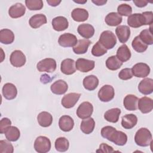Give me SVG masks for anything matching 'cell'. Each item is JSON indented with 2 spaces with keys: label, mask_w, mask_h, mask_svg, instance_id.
Wrapping results in <instances>:
<instances>
[{
  "label": "cell",
  "mask_w": 153,
  "mask_h": 153,
  "mask_svg": "<svg viewBox=\"0 0 153 153\" xmlns=\"http://www.w3.org/2000/svg\"><path fill=\"white\" fill-rule=\"evenodd\" d=\"M91 43V41L87 39H79L76 44L73 47V51L76 54H84L87 51Z\"/></svg>",
  "instance_id": "29"
},
{
  "label": "cell",
  "mask_w": 153,
  "mask_h": 153,
  "mask_svg": "<svg viewBox=\"0 0 153 153\" xmlns=\"http://www.w3.org/2000/svg\"><path fill=\"white\" fill-rule=\"evenodd\" d=\"M99 42L106 50H109L114 48L116 45L117 38L112 31L105 30L100 34Z\"/></svg>",
  "instance_id": "3"
},
{
  "label": "cell",
  "mask_w": 153,
  "mask_h": 153,
  "mask_svg": "<svg viewBox=\"0 0 153 153\" xmlns=\"http://www.w3.org/2000/svg\"><path fill=\"white\" fill-rule=\"evenodd\" d=\"M6 139L11 142L17 141L20 136V130L15 126L8 127L4 133Z\"/></svg>",
  "instance_id": "36"
},
{
  "label": "cell",
  "mask_w": 153,
  "mask_h": 153,
  "mask_svg": "<svg viewBox=\"0 0 153 153\" xmlns=\"http://www.w3.org/2000/svg\"><path fill=\"white\" fill-rule=\"evenodd\" d=\"M115 96L114 87L111 85H105L100 88L98 92V97L100 101L108 102L112 100Z\"/></svg>",
  "instance_id": "6"
},
{
  "label": "cell",
  "mask_w": 153,
  "mask_h": 153,
  "mask_svg": "<svg viewBox=\"0 0 153 153\" xmlns=\"http://www.w3.org/2000/svg\"><path fill=\"white\" fill-rule=\"evenodd\" d=\"M106 53L107 50L99 41L93 45L91 50V54L96 57L102 56Z\"/></svg>",
  "instance_id": "42"
},
{
  "label": "cell",
  "mask_w": 153,
  "mask_h": 153,
  "mask_svg": "<svg viewBox=\"0 0 153 153\" xmlns=\"http://www.w3.org/2000/svg\"><path fill=\"white\" fill-rule=\"evenodd\" d=\"M50 140L43 136H40L36 137L34 142V148L37 152L45 153L48 152L51 149Z\"/></svg>",
  "instance_id": "4"
},
{
  "label": "cell",
  "mask_w": 153,
  "mask_h": 153,
  "mask_svg": "<svg viewBox=\"0 0 153 153\" xmlns=\"http://www.w3.org/2000/svg\"><path fill=\"white\" fill-rule=\"evenodd\" d=\"M2 91L4 97L7 100L14 99L17 94V90L15 85L9 82L3 85Z\"/></svg>",
  "instance_id": "18"
},
{
  "label": "cell",
  "mask_w": 153,
  "mask_h": 153,
  "mask_svg": "<svg viewBox=\"0 0 153 153\" xmlns=\"http://www.w3.org/2000/svg\"><path fill=\"white\" fill-rule=\"evenodd\" d=\"M137 123V117L133 114H126L122 117L121 126L125 129L133 128Z\"/></svg>",
  "instance_id": "26"
},
{
  "label": "cell",
  "mask_w": 153,
  "mask_h": 153,
  "mask_svg": "<svg viewBox=\"0 0 153 153\" xmlns=\"http://www.w3.org/2000/svg\"><path fill=\"white\" fill-rule=\"evenodd\" d=\"M14 40V34L8 29H2L0 30V42L4 44H10Z\"/></svg>",
  "instance_id": "34"
},
{
  "label": "cell",
  "mask_w": 153,
  "mask_h": 153,
  "mask_svg": "<svg viewBox=\"0 0 153 153\" xmlns=\"http://www.w3.org/2000/svg\"><path fill=\"white\" fill-rule=\"evenodd\" d=\"M52 26L56 31H63L68 27L69 23L67 19L63 16H57L52 20Z\"/></svg>",
  "instance_id": "23"
},
{
  "label": "cell",
  "mask_w": 153,
  "mask_h": 153,
  "mask_svg": "<svg viewBox=\"0 0 153 153\" xmlns=\"http://www.w3.org/2000/svg\"><path fill=\"white\" fill-rule=\"evenodd\" d=\"M122 17L115 12L109 13L106 15L105 19V23L110 26H118L122 22Z\"/></svg>",
  "instance_id": "32"
},
{
  "label": "cell",
  "mask_w": 153,
  "mask_h": 153,
  "mask_svg": "<svg viewBox=\"0 0 153 153\" xmlns=\"http://www.w3.org/2000/svg\"><path fill=\"white\" fill-rule=\"evenodd\" d=\"M123 62H121L116 56H112L108 57L106 61V66L107 68L111 71H116L121 68Z\"/></svg>",
  "instance_id": "37"
},
{
  "label": "cell",
  "mask_w": 153,
  "mask_h": 153,
  "mask_svg": "<svg viewBox=\"0 0 153 153\" xmlns=\"http://www.w3.org/2000/svg\"><path fill=\"white\" fill-rule=\"evenodd\" d=\"M25 4L30 10H40L43 7L42 0H26L25 1Z\"/></svg>",
  "instance_id": "41"
},
{
  "label": "cell",
  "mask_w": 153,
  "mask_h": 153,
  "mask_svg": "<svg viewBox=\"0 0 153 153\" xmlns=\"http://www.w3.org/2000/svg\"><path fill=\"white\" fill-rule=\"evenodd\" d=\"M77 42L76 36L70 33H65L61 35L58 39L59 44L63 47H74Z\"/></svg>",
  "instance_id": "9"
},
{
  "label": "cell",
  "mask_w": 153,
  "mask_h": 153,
  "mask_svg": "<svg viewBox=\"0 0 153 153\" xmlns=\"http://www.w3.org/2000/svg\"><path fill=\"white\" fill-rule=\"evenodd\" d=\"M11 121L8 118H3L0 121V133L3 134L5 133L7 128L11 126Z\"/></svg>",
  "instance_id": "46"
},
{
  "label": "cell",
  "mask_w": 153,
  "mask_h": 153,
  "mask_svg": "<svg viewBox=\"0 0 153 153\" xmlns=\"http://www.w3.org/2000/svg\"><path fill=\"white\" fill-rule=\"evenodd\" d=\"M82 84L85 89L89 91H93L98 86L99 79L95 75H88L84 78Z\"/></svg>",
  "instance_id": "28"
},
{
  "label": "cell",
  "mask_w": 153,
  "mask_h": 153,
  "mask_svg": "<svg viewBox=\"0 0 153 153\" xmlns=\"http://www.w3.org/2000/svg\"><path fill=\"white\" fill-rule=\"evenodd\" d=\"M115 151L114 150L113 148L105 143H102L99 146V149L96 151V152H113Z\"/></svg>",
  "instance_id": "48"
},
{
  "label": "cell",
  "mask_w": 153,
  "mask_h": 153,
  "mask_svg": "<svg viewBox=\"0 0 153 153\" xmlns=\"http://www.w3.org/2000/svg\"><path fill=\"white\" fill-rule=\"evenodd\" d=\"M81 94L76 93H70L65 95L61 101L62 106L67 109L74 107L78 101Z\"/></svg>",
  "instance_id": "12"
},
{
  "label": "cell",
  "mask_w": 153,
  "mask_h": 153,
  "mask_svg": "<svg viewBox=\"0 0 153 153\" xmlns=\"http://www.w3.org/2000/svg\"><path fill=\"white\" fill-rule=\"evenodd\" d=\"M134 141L140 146H148L152 142V134L148 128L145 127L140 128L135 134Z\"/></svg>",
  "instance_id": "2"
},
{
  "label": "cell",
  "mask_w": 153,
  "mask_h": 153,
  "mask_svg": "<svg viewBox=\"0 0 153 153\" xmlns=\"http://www.w3.org/2000/svg\"><path fill=\"white\" fill-rule=\"evenodd\" d=\"M138 100V97L135 95H127L123 100L124 108L128 111H136L137 109Z\"/></svg>",
  "instance_id": "24"
},
{
  "label": "cell",
  "mask_w": 153,
  "mask_h": 153,
  "mask_svg": "<svg viewBox=\"0 0 153 153\" xmlns=\"http://www.w3.org/2000/svg\"><path fill=\"white\" fill-rule=\"evenodd\" d=\"M115 33L121 43H126L130 36V29L126 25H120L115 29Z\"/></svg>",
  "instance_id": "16"
},
{
  "label": "cell",
  "mask_w": 153,
  "mask_h": 153,
  "mask_svg": "<svg viewBox=\"0 0 153 153\" xmlns=\"http://www.w3.org/2000/svg\"><path fill=\"white\" fill-rule=\"evenodd\" d=\"M56 149L59 152L66 151L69 146L68 140L65 137H60L57 138L54 143Z\"/></svg>",
  "instance_id": "39"
},
{
  "label": "cell",
  "mask_w": 153,
  "mask_h": 153,
  "mask_svg": "<svg viewBox=\"0 0 153 153\" xmlns=\"http://www.w3.org/2000/svg\"><path fill=\"white\" fill-rule=\"evenodd\" d=\"M131 46L133 48L137 53H143L147 50L148 45L145 44L140 39L139 35L136 36L131 42Z\"/></svg>",
  "instance_id": "40"
},
{
  "label": "cell",
  "mask_w": 153,
  "mask_h": 153,
  "mask_svg": "<svg viewBox=\"0 0 153 153\" xmlns=\"http://www.w3.org/2000/svg\"><path fill=\"white\" fill-rule=\"evenodd\" d=\"M118 77L122 80H128L133 77L131 69L130 68H124L118 74Z\"/></svg>",
  "instance_id": "45"
},
{
  "label": "cell",
  "mask_w": 153,
  "mask_h": 153,
  "mask_svg": "<svg viewBox=\"0 0 153 153\" xmlns=\"http://www.w3.org/2000/svg\"><path fill=\"white\" fill-rule=\"evenodd\" d=\"M139 91L143 94L148 95L153 91V79L152 78H145L138 85Z\"/></svg>",
  "instance_id": "17"
},
{
  "label": "cell",
  "mask_w": 153,
  "mask_h": 153,
  "mask_svg": "<svg viewBox=\"0 0 153 153\" xmlns=\"http://www.w3.org/2000/svg\"><path fill=\"white\" fill-rule=\"evenodd\" d=\"M121 112V111L120 109L118 108H112L105 112L104 114V118L108 122L115 123L118 122Z\"/></svg>",
  "instance_id": "35"
},
{
  "label": "cell",
  "mask_w": 153,
  "mask_h": 153,
  "mask_svg": "<svg viewBox=\"0 0 153 153\" xmlns=\"http://www.w3.org/2000/svg\"><path fill=\"white\" fill-rule=\"evenodd\" d=\"M93 112V106L88 102L81 103L76 110V115L81 119L89 118Z\"/></svg>",
  "instance_id": "7"
},
{
  "label": "cell",
  "mask_w": 153,
  "mask_h": 153,
  "mask_svg": "<svg viewBox=\"0 0 153 153\" xmlns=\"http://www.w3.org/2000/svg\"><path fill=\"white\" fill-rule=\"evenodd\" d=\"M143 17L144 25H151L153 23V13L152 11H145L142 13Z\"/></svg>",
  "instance_id": "47"
},
{
  "label": "cell",
  "mask_w": 153,
  "mask_h": 153,
  "mask_svg": "<svg viewBox=\"0 0 153 153\" xmlns=\"http://www.w3.org/2000/svg\"><path fill=\"white\" fill-rule=\"evenodd\" d=\"M26 12V8L22 3L17 2L11 6L8 10L9 16L13 19H17L24 16Z\"/></svg>",
  "instance_id": "14"
},
{
  "label": "cell",
  "mask_w": 153,
  "mask_h": 153,
  "mask_svg": "<svg viewBox=\"0 0 153 153\" xmlns=\"http://www.w3.org/2000/svg\"><path fill=\"white\" fill-rule=\"evenodd\" d=\"M71 17L73 20L76 22H82L88 19V13L84 8H76L71 12Z\"/></svg>",
  "instance_id": "27"
},
{
  "label": "cell",
  "mask_w": 153,
  "mask_h": 153,
  "mask_svg": "<svg viewBox=\"0 0 153 153\" xmlns=\"http://www.w3.org/2000/svg\"><path fill=\"white\" fill-rule=\"evenodd\" d=\"M101 135L103 137L118 146L124 145L127 141V136L126 133L117 130L115 128L110 126L103 127L102 128Z\"/></svg>",
  "instance_id": "1"
},
{
  "label": "cell",
  "mask_w": 153,
  "mask_h": 153,
  "mask_svg": "<svg viewBox=\"0 0 153 153\" xmlns=\"http://www.w3.org/2000/svg\"><path fill=\"white\" fill-rule=\"evenodd\" d=\"M133 2L135 5L137 7L142 8L145 7L148 4V1H143V0H133Z\"/></svg>",
  "instance_id": "49"
},
{
  "label": "cell",
  "mask_w": 153,
  "mask_h": 153,
  "mask_svg": "<svg viewBox=\"0 0 153 153\" xmlns=\"http://www.w3.org/2000/svg\"><path fill=\"white\" fill-rule=\"evenodd\" d=\"M137 108L143 114H148L152 111L153 109L152 99L144 96L138 100Z\"/></svg>",
  "instance_id": "13"
},
{
  "label": "cell",
  "mask_w": 153,
  "mask_h": 153,
  "mask_svg": "<svg viewBox=\"0 0 153 153\" xmlns=\"http://www.w3.org/2000/svg\"><path fill=\"white\" fill-rule=\"evenodd\" d=\"M59 126L62 131L65 132L70 131L74 128V121L70 116L63 115L59 119Z\"/></svg>",
  "instance_id": "20"
},
{
  "label": "cell",
  "mask_w": 153,
  "mask_h": 153,
  "mask_svg": "<svg viewBox=\"0 0 153 153\" xmlns=\"http://www.w3.org/2000/svg\"><path fill=\"white\" fill-rule=\"evenodd\" d=\"M95 66L94 60L79 58L75 62L76 69L81 72H88L93 70Z\"/></svg>",
  "instance_id": "11"
},
{
  "label": "cell",
  "mask_w": 153,
  "mask_h": 153,
  "mask_svg": "<svg viewBox=\"0 0 153 153\" xmlns=\"http://www.w3.org/2000/svg\"><path fill=\"white\" fill-rule=\"evenodd\" d=\"M139 36L142 41L146 45H152L153 44V36L151 27L149 29H146L142 30Z\"/></svg>",
  "instance_id": "38"
},
{
  "label": "cell",
  "mask_w": 153,
  "mask_h": 153,
  "mask_svg": "<svg viewBox=\"0 0 153 153\" xmlns=\"http://www.w3.org/2000/svg\"><path fill=\"white\" fill-rule=\"evenodd\" d=\"M47 22L46 16L43 14H36L32 16L29 21V25L33 29H37Z\"/></svg>",
  "instance_id": "25"
},
{
  "label": "cell",
  "mask_w": 153,
  "mask_h": 153,
  "mask_svg": "<svg viewBox=\"0 0 153 153\" xmlns=\"http://www.w3.org/2000/svg\"><path fill=\"white\" fill-rule=\"evenodd\" d=\"M95 127V121L92 118L83 119L80 125L81 130L85 134H88L93 132Z\"/></svg>",
  "instance_id": "33"
},
{
  "label": "cell",
  "mask_w": 153,
  "mask_h": 153,
  "mask_svg": "<svg viewBox=\"0 0 153 153\" xmlns=\"http://www.w3.org/2000/svg\"><path fill=\"white\" fill-rule=\"evenodd\" d=\"M47 2L52 7H56L60 4L61 1L58 0H47Z\"/></svg>",
  "instance_id": "50"
},
{
  "label": "cell",
  "mask_w": 153,
  "mask_h": 153,
  "mask_svg": "<svg viewBox=\"0 0 153 153\" xmlns=\"http://www.w3.org/2000/svg\"><path fill=\"white\" fill-rule=\"evenodd\" d=\"M62 72L65 75H72L76 71L75 62L71 59H66L63 60L60 65Z\"/></svg>",
  "instance_id": "15"
},
{
  "label": "cell",
  "mask_w": 153,
  "mask_h": 153,
  "mask_svg": "<svg viewBox=\"0 0 153 153\" xmlns=\"http://www.w3.org/2000/svg\"><path fill=\"white\" fill-rule=\"evenodd\" d=\"M77 31L81 36L87 39L93 36L94 33V28L90 24L84 23L78 26Z\"/></svg>",
  "instance_id": "22"
},
{
  "label": "cell",
  "mask_w": 153,
  "mask_h": 153,
  "mask_svg": "<svg viewBox=\"0 0 153 153\" xmlns=\"http://www.w3.org/2000/svg\"><path fill=\"white\" fill-rule=\"evenodd\" d=\"M75 2L78 3V4H84L85 2H87V0H84V1H74Z\"/></svg>",
  "instance_id": "52"
},
{
  "label": "cell",
  "mask_w": 153,
  "mask_h": 153,
  "mask_svg": "<svg viewBox=\"0 0 153 153\" xmlns=\"http://www.w3.org/2000/svg\"><path fill=\"white\" fill-rule=\"evenodd\" d=\"M127 24L133 28H138L144 25V20L142 14L134 13L130 15L127 19Z\"/></svg>",
  "instance_id": "21"
},
{
  "label": "cell",
  "mask_w": 153,
  "mask_h": 153,
  "mask_svg": "<svg viewBox=\"0 0 153 153\" xmlns=\"http://www.w3.org/2000/svg\"><path fill=\"white\" fill-rule=\"evenodd\" d=\"M37 121L39 126L43 127H47L51 126L53 122V117L50 113L43 111L37 116Z\"/></svg>",
  "instance_id": "30"
},
{
  "label": "cell",
  "mask_w": 153,
  "mask_h": 153,
  "mask_svg": "<svg viewBox=\"0 0 153 153\" xmlns=\"http://www.w3.org/2000/svg\"><path fill=\"white\" fill-rule=\"evenodd\" d=\"M14 148L8 140L0 141V153H13Z\"/></svg>",
  "instance_id": "43"
},
{
  "label": "cell",
  "mask_w": 153,
  "mask_h": 153,
  "mask_svg": "<svg viewBox=\"0 0 153 153\" xmlns=\"http://www.w3.org/2000/svg\"><path fill=\"white\" fill-rule=\"evenodd\" d=\"M56 62L51 58H45L40 60L36 65V68L39 72H53L56 69Z\"/></svg>",
  "instance_id": "5"
},
{
  "label": "cell",
  "mask_w": 153,
  "mask_h": 153,
  "mask_svg": "<svg viewBox=\"0 0 153 153\" xmlns=\"http://www.w3.org/2000/svg\"><path fill=\"white\" fill-rule=\"evenodd\" d=\"M117 11L118 14L121 16H129L131 14L132 8L127 4H122L118 7Z\"/></svg>",
  "instance_id": "44"
},
{
  "label": "cell",
  "mask_w": 153,
  "mask_h": 153,
  "mask_svg": "<svg viewBox=\"0 0 153 153\" xmlns=\"http://www.w3.org/2000/svg\"><path fill=\"white\" fill-rule=\"evenodd\" d=\"M68 85L67 83L62 79H59L55 81L51 84L50 87L51 92L57 95L65 94L68 90Z\"/></svg>",
  "instance_id": "19"
},
{
  "label": "cell",
  "mask_w": 153,
  "mask_h": 153,
  "mask_svg": "<svg viewBox=\"0 0 153 153\" xmlns=\"http://www.w3.org/2000/svg\"><path fill=\"white\" fill-rule=\"evenodd\" d=\"M10 61L13 66L16 68H20L25 64L26 59L24 53L22 51L17 50L11 53L10 57Z\"/></svg>",
  "instance_id": "10"
},
{
  "label": "cell",
  "mask_w": 153,
  "mask_h": 153,
  "mask_svg": "<svg viewBox=\"0 0 153 153\" xmlns=\"http://www.w3.org/2000/svg\"><path fill=\"white\" fill-rule=\"evenodd\" d=\"M131 69L133 75L137 78H145L150 73L149 66L145 63H137Z\"/></svg>",
  "instance_id": "8"
},
{
  "label": "cell",
  "mask_w": 153,
  "mask_h": 153,
  "mask_svg": "<svg viewBox=\"0 0 153 153\" xmlns=\"http://www.w3.org/2000/svg\"><path fill=\"white\" fill-rule=\"evenodd\" d=\"M92 2H93L95 5L100 6V5H103L105 4L107 2L106 0H92Z\"/></svg>",
  "instance_id": "51"
},
{
  "label": "cell",
  "mask_w": 153,
  "mask_h": 153,
  "mask_svg": "<svg viewBox=\"0 0 153 153\" xmlns=\"http://www.w3.org/2000/svg\"><path fill=\"white\" fill-rule=\"evenodd\" d=\"M131 51L126 44H123L120 46L117 51L116 57L122 62L128 61L131 57Z\"/></svg>",
  "instance_id": "31"
}]
</instances>
